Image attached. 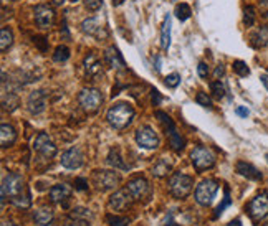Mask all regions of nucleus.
Segmentation results:
<instances>
[{"instance_id":"1","label":"nucleus","mask_w":268,"mask_h":226,"mask_svg":"<svg viewBox=\"0 0 268 226\" xmlns=\"http://www.w3.org/2000/svg\"><path fill=\"white\" fill-rule=\"evenodd\" d=\"M134 118V109L128 103H118L109 109L106 114V119L111 124V127L118 130H123L129 126Z\"/></svg>"},{"instance_id":"2","label":"nucleus","mask_w":268,"mask_h":226,"mask_svg":"<svg viewBox=\"0 0 268 226\" xmlns=\"http://www.w3.org/2000/svg\"><path fill=\"white\" fill-rule=\"evenodd\" d=\"M194 187V180L189 175H184L181 172H176L173 177L169 178V192L173 193L176 198H185Z\"/></svg>"},{"instance_id":"3","label":"nucleus","mask_w":268,"mask_h":226,"mask_svg":"<svg viewBox=\"0 0 268 226\" xmlns=\"http://www.w3.org/2000/svg\"><path fill=\"white\" fill-rule=\"evenodd\" d=\"M24 177L18 173H9L2 180V201H5L7 198H17L24 192Z\"/></svg>"},{"instance_id":"4","label":"nucleus","mask_w":268,"mask_h":226,"mask_svg":"<svg viewBox=\"0 0 268 226\" xmlns=\"http://www.w3.org/2000/svg\"><path fill=\"white\" fill-rule=\"evenodd\" d=\"M78 101H80L81 109H83L85 112L94 114L101 107L103 96H101V93L98 89H94V87H86V89H83L80 93Z\"/></svg>"},{"instance_id":"5","label":"nucleus","mask_w":268,"mask_h":226,"mask_svg":"<svg viewBox=\"0 0 268 226\" xmlns=\"http://www.w3.org/2000/svg\"><path fill=\"white\" fill-rule=\"evenodd\" d=\"M190 160L194 169L197 172H204L207 169H212L215 165V155L212 154V150L202 147V145H199V147H196L190 152Z\"/></svg>"},{"instance_id":"6","label":"nucleus","mask_w":268,"mask_h":226,"mask_svg":"<svg viewBox=\"0 0 268 226\" xmlns=\"http://www.w3.org/2000/svg\"><path fill=\"white\" fill-rule=\"evenodd\" d=\"M219 190V184L215 180H204L200 182L196 188V201L199 203L200 207H208L215 198V193Z\"/></svg>"},{"instance_id":"7","label":"nucleus","mask_w":268,"mask_h":226,"mask_svg":"<svg viewBox=\"0 0 268 226\" xmlns=\"http://www.w3.org/2000/svg\"><path fill=\"white\" fill-rule=\"evenodd\" d=\"M93 182L98 187V190L106 192L116 188L119 185V182H121V177L113 170H96L93 173Z\"/></svg>"},{"instance_id":"8","label":"nucleus","mask_w":268,"mask_h":226,"mask_svg":"<svg viewBox=\"0 0 268 226\" xmlns=\"http://www.w3.org/2000/svg\"><path fill=\"white\" fill-rule=\"evenodd\" d=\"M136 142H138L139 147H143L146 150H154V149L159 147V137H158V134L154 132V129L149 127V126L138 129Z\"/></svg>"},{"instance_id":"9","label":"nucleus","mask_w":268,"mask_h":226,"mask_svg":"<svg viewBox=\"0 0 268 226\" xmlns=\"http://www.w3.org/2000/svg\"><path fill=\"white\" fill-rule=\"evenodd\" d=\"M248 215L252 216V220H255V221L263 220L268 215V195L266 193H260L250 201Z\"/></svg>"},{"instance_id":"10","label":"nucleus","mask_w":268,"mask_h":226,"mask_svg":"<svg viewBox=\"0 0 268 226\" xmlns=\"http://www.w3.org/2000/svg\"><path fill=\"white\" fill-rule=\"evenodd\" d=\"M132 201H134V198L128 192V188H121V190H118L116 193L109 196L108 208L113 210V211H124L126 208L131 207Z\"/></svg>"},{"instance_id":"11","label":"nucleus","mask_w":268,"mask_h":226,"mask_svg":"<svg viewBox=\"0 0 268 226\" xmlns=\"http://www.w3.org/2000/svg\"><path fill=\"white\" fill-rule=\"evenodd\" d=\"M33 149H35L36 154H40L43 159H51V157H55V154H56L55 144L51 142V139L45 132H40L39 135L35 137Z\"/></svg>"},{"instance_id":"12","label":"nucleus","mask_w":268,"mask_h":226,"mask_svg":"<svg viewBox=\"0 0 268 226\" xmlns=\"http://www.w3.org/2000/svg\"><path fill=\"white\" fill-rule=\"evenodd\" d=\"M81 32L88 36H93L96 40H104L108 36V30L98 18H86L81 24Z\"/></svg>"},{"instance_id":"13","label":"nucleus","mask_w":268,"mask_h":226,"mask_svg":"<svg viewBox=\"0 0 268 226\" xmlns=\"http://www.w3.org/2000/svg\"><path fill=\"white\" fill-rule=\"evenodd\" d=\"M85 64V73L89 79H98L103 76V61L100 60V56L96 53H88L83 60Z\"/></svg>"},{"instance_id":"14","label":"nucleus","mask_w":268,"mask_h":226,"mask_svg":"<svg viewBox=\"0 0 268 226\" xmlns=\"http://www.w3.org/2000/svg\"><path fill=\"white\" fill-rule=\"evenodd\" d=\"M35 24L40 28H50L55 20V10L48 5H36L33 10Z\"/></svg>"},{"instance_id":"15","label":"nucleus","mask_w":268,"mask_h":226,"mask_svg":"<svg viewBox=\"0 0 268 226\" xmlns=\"http://www.w3.org/2000/svg\"><path fill=\"white\" fill-rule=\"evenodd\" d=\"M62 165L65 169H70V170L80 169V167L83 165V154H81V150L76 147L66 150L62 155Z\"/></svg>"},{"instance_id":"16","label":"nucleus","mask_w":268,"mask_h":226,"mask_svg":"<svg viewBox=\"0 0 268 226\" xmlns=\"http://www.w3.org/2000/svg\"><path fill=\"white\" fill-rule=\"evenodd\" d=\"M71 196V187L68 184H58L50 188V200L53 203L66 207V201Z\"/></svg>"},{"instance_id":"17","label":"nucleus","mask_w":268,"mask_h":226,"mask_svg":"<svg viewBox=\"0 0 268 226\" xmlns=\"http://www.w3.org/2000/svg\"><path fill=\"white\" fill-rule=\"evenodd\" d=\"M27 106H28V111L32 114H40L45 111L47 107V96H45L43 91H33L30 93L28 101H27Z\"/></svg>"},{"instance_id":"18","label":"nucleus","mask_w":268,"mask_h":226,"mask_svg":"<svg viewBox=\"0 0 268 226\" xmlns=\"http://www.w3.org/2000/svg\"><path fill=\"white\" fill-rule=\"evenodd\" d=\"M126 188H128V192L131 193L134 201L144 198V196L149 193V184H147L144 178H134V180H131Z\"/></svg>"},{"instance_id":"19","label":"nucleus","mask_w":268,"mask_h":226,"mask_svg":"<svg viewBox=\"0 0 268 226\" xmlns=\"http://www.w3.org/2000/svg\"><path fill=\"white\" fill-rule=\"evenodd\" d=\"M237 172L242 175V177L248 178V180H262V172H260L257 167H253L252 164H247V162H238L237 164Z\"/></svg>"},{"instance_id":"20","label":"nucleus","mask_w":268,"mask_h":226,"mask_svg":"<svg viewBox=\"0 0 268 226\" xmlns=\"http://www.w3.org/2000/svg\"><path fill=\"white\" fill-rule=\"evenodd\" d=\"M250 45L253 48H263L268 45V27H260L250 33Z\"/></svg>"},{"instance_id":"21","label":"nucleus","mask_w":268,"mask_h":226,"mask_svg":"<svg viewBox=\"0 0 268 226\" xmlns=\"http://www.w3.org/2000/svg\"><path fill=\"white\" fill-rule=\"evenodd\" d=\"M53 218H55L53 210H51L50 207H42L33 213V220L39 226H48L51 221H53Z\"/></svg>"},{"instance_id":"22","label":"nucleus","mask_w":268,"mask_h":226,"mask_svg":"<svg viewBox=\"0 0 268 226\" xmlns=\"http://www.w3.org/2000/svg\"><path fill=\"white\" fill-rule=\"evenodd\" d=\"M17 141V132L10 124H2L0 127V144L2 147H10V145Z\"/></svg>"},{"instance_id":"23","label":"nucleus","mask_w":268,"mask_h":226,"mask_svg":"<svg viewBox=\"0 0 268 226\" xmlns=\"http://www.w3.org/2000/svg\"><path fill=\"white\" fill-rule=\"evenodd\" d=\"M104 60H106V63L109 64L111 68H123L124 66V60H123V56L121 53L118 52V48L114 47H109L106 50V53H104Z\"/></svg>"},{"instance_id":"24","label":"nucleus","mask_w":268,"mask_h":226,"mask_svg":"<svg viewBox=\"0 0 268 226\" xmlns=\"http://www.w3.org/2000/svg\"><path fill=\"white\" fill-rule=\"evenodd\" d=\"M108 164L111 167H114V169H119V170H128L129 165H126L123 162V157L119 155V150L118 149H111L109 154H108Z\"/></svg>"},{"instance_id":"25","label":"nucleus","mask_w":268,"mask_h":226,"mask_svg":"<svg viewBox=\"0 0 268 226\" xmlns=\"http://www.w3.org/2000/svg\"><path fill=\"white\" fill-rule=\"evenodd\" d=\"M169 135V142H170V147H173L176 152H181L184 149V145H185V141H184V137L177 132V129H170L166 132Z\"/></svg>"},{"instance_id":"26","label":"nucleus","mask_w":268,"mask_h":226,"mask_svg":"<svg viewBox=\"0 0 268 226\" xmlns=\"http://www.w3.org/2000/svg\"><path fill=\"white\" fill-rule=\"evenodd\" d=\"M170 17L167 15L164 18V25H162V32H161V47L162 50H167L170 45Z\"/></svg>"},{"instance_id":"27","label":"nucleus","mask_w":268,"mask_h":226,"mask_svg":"<svg viewBox=\"0 0 268 226\" xmlns=\"http://www.w3.org/2000/svg\"><path fill=\"white\" fill-rule=\"evenodd\" d=\"M170 169H173V167H170V164L167 162V160H164V159H162V160H159L158 164H154L151 173L154 175V177L162 178V177H166V175L170 172Z\"/></svg>"},{"instance_id":"28","label":"nucleus","mask_w":268,"mask_h":226,"mask_svg":"<svg viewBox=\"0 0 268 226\" xmlns=\"http://www.w3.org/2000/svg\"><path fill=\"white\" fill-rule=\"evenodd\" d=\"M12 43H13V33L10 28L4 27L2 32H0V50L7 52V50L12 47Z\"/></svg>"},{"instance_id":"29","label":"nucleus","mask_w":268,"mask_h":226,"mask_svg":"<svg viewBox=\"0 0 268 226\" xmlns=\"http://www.w3.org/2000/svg\"><path fill=\"white\" fill-rule=\"evenodd\" d=\"M210 89H212V93H214V98L215 99H222L223 96H225V93H227V89H225V84H223L220 79H215V81L210 84Z\"/></svg>"},{"instance_id":"30","label":"nucleus","mask_w":268,"mask_h":226,"mask_svg":"<svg viewBox=\"0 0 268 226\" xmlns=\"http://www.w3.org/2000/svg\"><path fill=\"white\" fill-rule=\"evenodd\" d=\"M129 218L126 216H118V215H108L106 216V223L108 226H126L129 224Z\"/></svg>"},{"instance_id":"31","label":"nucleus","mask_w":268,"mask_h":226,"mask_svg":"<svg viewBox=\"0 0 268 226\" xmlns=\"http://www.w3.org/2000/svg\"><path fill=\"white\" fill-rule=\"evenodd\" d=\"M190 7L187 5V4H179L177 7H176V15H177V18L181 20V21H184V20H187L189 17H190Z\"/></svg>"},{"instance_id":"32","label":"nucleus","mask_w":268,"mask_h":226,"mask_svg":"<svg viewBox=\"0 0 268 226\" xmlns=\"http://www.w3.org/2000/svg\"><path fill=\"white\" fill-rule=\"evenodd\" d=\"M243 24L247 27H252L255 24V9L252 5H247L243 10Z\"/></svg>"},{"instance_id":"33","label":"nucleus","mask_w":268,"mask_h":226,"mask_svg":"<svg viewBox=\"0 0 268 226\" xmlns=\"http://www.w3.org/2000/svg\"><path fill=\"white\" fill-rule=\"evenodd\" d=\"M70 58V50L68 47H56L55 53H53V60L55 61H66Z\"/></svg>"},{"instance_id":"34","label":"nucleus","mask_w":268,"mask_h":226,"mask_svg":"<svg viewBox=\"0 0 268 226\" xmlns=\"http://www.w3.org/2000/svg\"><path fill=\"white\" fill-rule=\"evenodd\" d=\"M156 118H158L161 122H162V126L166 127V132L167 130H170V129H176V126H174V122H173V119L169 118V116L166 114V112H162V111H158L156 112Z\"/></svg>"},{"instance_id":"35","label":"nucleus","mask_w":268,"mask_h":226,"mask_svg":"<svg viewBox=\"0 0 268 226\" xmlns=\"http://www.w3.org/2000/svg\"><path fill=\"white\" fill-rule=\"evenodd\" d=\"M234 71L237 73L238 76H243V78L250 75V70H248V66H247V63H243V61H240V60L234 61Z\"/></svg>"},{"instance_id":"36","label":"nucleus","mask_w":268,"mask_h":226,"mask_svg":"<svg viewBox=\"0 0 268 226\" xmlns=\"http://www.w3.org/2000/svg\"><path fill=\"white\" fill-rule=\"evenodd\" d=\"M230 195H228V188H225V198H223V201H222V205H219L217 207V210H215V213H214V218H219L220 215H222V211L225 210L227 207H230Z\"/></svg>"},{"instance_id":"37","label":"nucleus","mask_w":268,"mask_h":226,"mask_svg":"<svg viewBox=\"0 0 268 226\" xmlns=\"http://www.w3.org/2000/svg\"><path fill=\"white\" fill-rule=\"evenodd\" d=\"M15 207H20V208H28L30 207V198H28V195H25V196H17V198H13V200H10Z\"/></svg>"},{"instance_id":"38","label":"nucleus","mask_w":268,"mask_h":226,"mask_svg":"<svg viewBox=\"0 0 268 226\" xmlns=\"http://www.w3.org/2000/svg\"><path fill=\"white\" fill-rule=\"evenodd\" d=\"M179 83H181V75H177V73H173V75H167L166 76V86L177 87Z\"/></svg>"},{"instance_id":"39","label":"nucleus","mask_w":268,"mask_h":226,"mask_svg":"<svg viewBox=\"0 0 268 226\" xmlns=\"http://www.w3.org/2000/svg\"><path fill=\"white\" fill-rule=\"evenodd\" d=\"M196 99H197V103L200 106H204V107H210L212 106V99L207 96V93H199Z\"/></svg>"},{"instance_id":"40","label":"nucleus","mask_w":268,"mask_h":226,"mask_svg":"<svg viewBox=\"0 0 268 226\" xmlns=\"http://www.w3.org/2000/svg\"><path fill=\"white\" fill-rule=\"evenodd\" d=\"M83 2L89 12H96L101 7V0H83Z\"/></svg>"},{"instance_id":"41","label":"nucleus","mask_w":268,"mask_h":226,"mask_svg":"<svg viewBox=\"0 0 268 226\" xmlns=\"http://www.w3.org/2000/svg\"><path fill=\"white\" fill-rule=\"evenodd\" d=\"M63 226H89V221H86V220H80V218H73V216H70V220L66 221Z\"/></svg>"},{"instance_id":"42","label":"nucleus","mask_w":268,"mask_h":226,"mask_svg":"<svg viewBox=\"0 0 268 226\" xmlns=\"http://www.w3.org/2000/svg\"><path fill=\"white\" fill-rule=\"evenodd\" d=\"M74 188H76V190H81V192L88 190L86 180H85V178H76V180H74Z\"/></svg>"},{"instance_id":"43","label":"nucleus","mask_w":268,"mask_h":226,"mask_svg":"<svg viewBox=\"0 0 268 226\" xmlns=\"http://www.w3.org/2000/svg\"><path fill=\"white\" fill-rule=\"evenodd\" d=\"M197 71H199V76L200 78H207V75H208V66L204 63V61H200L199 63V66H197Z\"/></svg>"},{"instance_id":"44","label":"nucleus","mask_w":268,"mask_h":226,"mask_svg":"<svg viewBox=\"0 0 268 226\" xmlns=\"http://www.w3.org/2000/svg\"><path fill=\"white\" fill-rule=\"evenodd\" d=\"M235 112L240 116V118H247L248 116V109L247 107H242V106H238L237 109H235Z\"/></svg>"},{"instance_id":"45","label":"nucleus","mask_w":268,"mask_h":226,"mask_svg":"<svg viewBox=\"0 0 268 226\" xmlns=\"http://www.w3.org/2000/svg\"><path fill=\"white\" fill-rule=\"evenodd\" d=\"M223 73H225V68H223V64H219L217 70H215V73H214L215 79H219L220 76H223Z\"/></svg>"},{"instance_id":"46","label":"nucleus","mask_w":268,"mask_h":226,"mask_svg":"<svg viewBox=\"0 0 268 226\" xmlns=\"http://www.w3.org/2000/svg\"><path fill=\"white\" fill-rule=\"evenodd\" d=\"M152 103L154 106H158L161 103V96H159V91H152Z\"/></svg>"},{"instance_id":"47","label":"nucleus","mask_w":268,"mask_h":226,"mask_svg":"<svg viewBox=\"0 0 268 226\" xmlns=\"http://www.w3.org/2000/svg\"><path fill=\"white\" fill-rule=\"evenodd\" d=\"M260 79H262L263 86L266 87V91H268V75H262V76H260Z\"/></svg>"},{"instance_id":"48","label":"nucleus","mask_w":268,"mask_h":226,"mask_svg":"<svg viewBox=\"0 0 268 226\" xmlns=\"http://www.w3.org/2000/svg\"><path fill=\"white\" fill-rule=\"evenodd\" d=\"M228 226H243V224H242L240 220H234V221H230V223H228Z\"/></svg>"},{"instance_id":"49","label":"nucleus","mask_w":268,"mask_h":226,"mask_svg":"<svg viewBox=\"0 0 268 226\" xmlns=\"http://www.w3.org/2000/svg\"><path fill=\"white\" fill-rule=\"evenodd\" d=\"M2 226H18V224H15V223H10V221H5V223H2Z\"/></svg>"},{"instance_id":"50","label":"nucleus","mask_w":268,"mask_h":226,"mask_svg":"<svg viewBox=\"0 0 268 226\" xmlns=\"http://www.w3.org/2000/svg\"><path fill=\"white\" fill-rule=\"evenodd\" d=\"M63 2H65V0H53L55 5H63Z\"/></svg>"},{"instance_id":"51","label":"nucleus","mask_w":268,"mask_h":226,"mask_svg":"<svg viewBox=\"0 0 268 226\" xmlns=\"http://www.w3.org/2000/svg\"><path fill=\"white\" fill-rule=\"evenodd\" d=\"M10 96H12V94L9 93V104H10ZM12 103H17V99H15V98H13V99H12ZM17 104H18V103H17Z\"/></svg>"},{"instance_id":"52","label":"nucleus","mask_w":268,"mask_h":226,"mask_svg":"<svg viewBox=\"0 0 268 226\" xmlns=\"http://www.w3.org/2000/svg\"><path fill=\"white\" fill-rule=\"evenodd\" d=\"M265 24H266V27H268V12L265 13Z\"/></svg>"},{"instance_id":"53","label":"nucleus","mask_w":268,"mask_h":226,"mask_svg":"<svg viewBox=\"0 0 268 226\" xmlns=\"http://www.w3.org/2000/svg\"><path fill=\"white\" fill-rule=\"evenodd\" d=\"M260 2H262V4H268V0H260Z\"/></svg>"},{"instance_id":"54","label":"nucleus","mask_w":268,"mask_h":226,"mask_svg":"<svg viewBox=\"0 0 268 226\" xmlns=\"http://www.w3.org/2000/svg\"><path fill=\"white\" fill-rule=\"evenodd\" d=\"M262 226H268V220H266V221H265V223H263Z\"/></svg>"},{"instance_id":"55","label":"nucleus","mask_w":268,"mask_h":226,"mask_svg":"<svg viewBox=\"0 0 268 226\" xmlns=\"http://www.w3.org/2000/svg\"><path fill=\"white\" fill-rule=\"evenodd\" d=\"M70 2H73V4H76V2H78V0H70Z\"/></svg>"},{"instance_id":"56","label":"nucleus","mask_w":268,"mask_h":226,"mask_svg":"<svg viewBox=\"0 0 268 226\" xmlns=\"http://www.w3.org/2000/svg\"><path fill=\"white\" fill-rule=\"evenodd\" d=\"M266 160H268V155H266Z\"/></svg>"}]
</instances>
